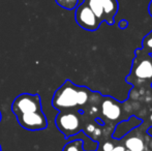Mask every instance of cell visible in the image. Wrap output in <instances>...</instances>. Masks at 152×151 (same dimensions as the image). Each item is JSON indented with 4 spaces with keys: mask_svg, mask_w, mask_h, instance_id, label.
Here are the masks:
<instances>
[{
    "mask_svg": "<svg viewBox=\"0 0 152 151\" xmlns=\"http://www.w3.org/2000/svg\"><path fill=\"white\" fill-rule=\"evenodd\" d=\"M150 121H151V122H152V114L150 115Z\"/></svg>",
    "mask_w": 152,
    "mask_h": 151,
    "instance_id": "cell-22",
    "label": "cell"
},
{
    "mask_svg": "<svg viewBox=\"0 0 152 151\" xmlns=\"http://www.w3.org/2000/svg\"><path fill=\"white\" fill-rule=\"evenodd\" d=\"M124 150H125V147L122 145H119V146H114V148L111 151H124Z\"/></svg>",
    "mask_w": 152,
    "mask_h": 151,
    "instance_id": "cell-18",
    "label": "cell"
},
{
    "mask_svg": "<svg viewBox=\"0 0 152 151\" xmlns=\"http://www.w3.org/2000/svg\"><path fill=\"white\" fill-rule=\"evenodd\" d=\"M39 110H42V99L38 94L22 93L14 99L12 105V111L15 116Z\"/></svg>",
    "mask_w": 152,
    "mask_h": 151,
    "instance_id": "cell-5",
    "label": "cell"
},
{
    "mask_svg": "<svg viewBox=\"0 0 152 151\" xmlns=\"http://www.w3.org/2000/svg\"><path fill=\"white\" fill-rule=\"evenodd\" d=\"M124 151H129V150H128V149H125V150H124Z\"/></svg>",
    "mask_w": 152,
    "mask_h": 151,
    "instance_id": "cell-24",
    "label": "cell"
},
{
    "mask_svg": "<svg viewBox=\"0 0 152 151\" xmlns=\"http://www.w3.org/2000/svg\"><path fill=\"white\" fill-rule=\"evenodd\" d=\"M87 3L93 14L97 17V19L104 22V8H102V0H87Z\"/></svg>",
    "mask_w": 152,
    "mask_h": 151,
    "instance_id": "cell-10",
    "label": "cell"
},
{
    "mask_svg": "<svg viewBox=\"0 0 152 151\" xmlns=\"http://www.w3.org/2000/svg\"><path fill=\"white\" fill-rule=\"evenodd\" d=\"M113 148H114V145L112 143H110V142H106L102 145V151H111Z\"/></svg>",
    "mask_w": 152,
    "mask_h": 151,
    "instance_id": "cell-14",
    "label": "cell"
},
{
    "mask_svg": "<svg viewBox=\"0 0 152 151\" xmlns=\"http://www.w3.org/2000/svg\"><path fill=\"white\" fill-rule=\"evenodd\" d=\"M127 82L132 84H151L152 83V55L143 49L136 51L132 71L127 77Z\"/></svg>",
    "mask_w": 152,
    "mask_h": 151,
    "instance_id": "cell-2",
    "label": "cell"
},
{
    "mask_svg": "<svg viewBox=\"0 0 152 151\" xmlns=\"http://www.w3.org/2000/svg\"><path fill=\"white\" fill-rule=\"evenodd\" d=\"M147 133H148L149 135H150L151 137H152V127H150V128H149L148 131H147Z\"/></svg>",
    "mask_w": 152,
    "mask_h": 151,
    "instance_id": "cell-20",
    "label": "cell"
},
{
    "mask_svg": "<svg viewBox=\"0 0 152 151\" xmlns=\"http://www.w3.org/2000/svg\"><path fill=\"white\" fill-rule=\"evenodd\" d=\"M16 118L19 124L27 131H42V129H46L48 126L47 117L42 110L17 115Z\"/></svg>",
    "mask_w": 152,
    "mask_h": 151,
    "instance_id": "cell-6",
    "label": "cell"
},
{
    "mask_svg": "<svg viewBox=\"0 0 152 151\" xmlns=\"http://www.w3.org/2000/svg\"><path fill=\"white\" fill-rule=\"evenodd\" d=\"M100 110H102V114L109 120H117L121 116L120 104L109 96H106L102 101Z\"/></svg>",
    "mask_w": 152,
    "mask_h": 151,
    "instance_id": "cell-7",
    "label": "cell"
},
{
    "mask_svg": "<svg viewBox=\"0 0 152 151\" xmlns=\"http://www.w3.org/2000/svg\"><path fill=\"white\" fill-rule=\"evenodd\" d=\"M57 4H59L63 8L66 9H72V8L76 7L77 3H78V0H56Z\"/></svg>",
    "mask_w": 152,
    "mask_h": 151,
    "instance_id": "cell-13",
    "label": "cell"
},
{
    "mask_svg": "<svg viewBox=\"0 0 152 151\" xmlns=\"http://www.w3.org/2000/svg\"><path fill=\"white\" fill-rule=\"evenodd\" d=\"M148 12H149V15L152 17V0L150 1V3H149V6H148Z\"/></svg>",
    "mask_w": 152,
    "mask_h": 151,
    "instance_id": "cell-19",
    "label": "cell"
},
{
    "mask_svg": "<svg viewBox=\"0 0 152 151\" xmlns=\"http://www.w3.org/2000/svg\"><path fill=\"white\" fill-rule=\"evenodd\" d=\"M76 22L81 28L88 31H95L99 28L102 21L97 19V17L93 14L90 9L87 0H83L81 4L76 8V14H75Z\"/></svg>",
    "mask_w": 152,
    "mask_h": 151,
    "instance_id": "cell-4",
    "label": "cell"
},
{
    "mask_svg": "<svg viewBox=\"0 0 152 151\" xmlns=\"http://www.w3.org/2000/svg\"><path fill=\"white\" fill-rule=\"evenodd\" d=\"M56 127L63 133L65 139L72 138L81 131V118L78 112L72 110L59 111L55 118Z\"/></svg>",
    "mask_w": 152,
    "mask_h": 151,
    "instance_id": "cell-3",
    "label": "cell"
},
{
    "mask_svg": "<svg viewBox=\"0 0 152 151\" xmlns=\"http://www.w3.org/2000/svg\"><path fill=\"white\" fill-rule=\"evenodd\" d=\"M1 119H2V114H1V112H0V121H1Z\"/></svg>",
    "mask_w": 152,
    "mask_h": 151,
    "instance_id": "cell-21",
    "label": "cell"
},
{
    "mask_svg": "<svg viewBox=\"0 0 152 151\" xmlns=\"http://www.w3.org/2000/svg\"><path fill=\"white\" fill-rule=\"evenodd\" d=\"M93 133L94 136H96V137H99V136L102 135V129H100L99 127L96 126V127H95V129H94L93 133Z\"/></svg>",
    "mask_w": 152,
    "mask_h": 151,
    "instance_id": "cell-17",
    "label": "cell"
},
{
    "mask_svg": "<svg viewBox=\"0 0 152 151\" xmlns=\"http://www.w3.org/2000/svg\"><path fill=\"white\" fill-rule=\"evenodd\" d=\"M104 8V21L109 25L114 24V19L118 12L119 4L117 0H102Z\"/></svg>",
    "mask_w": 152,
    "mask_h": 151,
    "instance_id": "cell-8",
    "label": "cell"
},
{
    "mask_svg": "<svg viewBox=\"0 0 152 151\" xmlns=\"http://www.w3.org/2000/svg\"><path fill=\"white\" fill-rule=\"evenodd\" d=\"M127 26H128L127 20H121L120 22H119V28L120 29H125V28H127Z\"/></svg>",
    "mask_w": 152,
    "mask_h": 151,
    "instance_id": "cell-15",
    "label": "cell"
},
{
    "mask_svg": "<svg viewBox=\"0 0 152 151\" xmlns=\"http://www.w3.org/2000/svg\"><path fill=\"white\" fill-rule=\"evenodd\" d=\"M95 125H93V124H88L87 125V127H86V131H87V133H93V131L95 129Z\"/></svg>",
    "mask_w": 152,
    "mask_h": 151,
    "instance_id": "cell-16",
    "label": "cell"
},
{
    "mask_svg": "<svg viewBox=\"0 0 152 151\" xmlns=\"http://www.w3.org/2000/svg\"><path fill=\"white\" fill-rule=\"evenodd\" d=\"M83 150V142L81 139H76L69 141L65 144L62 151H82Z\"/></svg>",
    "mask_w": 152,
    "mask_h": 151,
    "instance_id": "cell-11",
    "label": "cell"
},
{
    "mask_svg": "<svg viewBox=\"0 0 152 151\" xmlns=\"http://www.w3.org/2000/svg\"><path fill=\"white\" fill-rule=\"evenodd\" d=\"M89 93L90 91L86 87L77 86L72 81L66 80L55 91L52 98V106L58 111L83 107L88 101Z\"/></svg>",
    "mask_w": 152,
    "mask_h": 151,
    "instance_id": "cell-1",
    "label": "cell"
},
{
    "mask_svg": "<svg viewBox=\"0 0 152 151\" xmlns=\"http://www.w3.org/2000/svg\"><path fill=\"white\" fill-rule=\"evenodd\" d=\"M125 147L129 151H143L145 148V144L141 138L130 137L125 141Z\"/></svg>",
    "mask_w": 152,
    "mask_h": 151,
    "instance_id": "cell-9",
    "label": "cell"
},
{
    "mask_svg": "<svg viewBox=\"0 0 152 151\" xmlns=\"http://www.w3.org/2000/svg\"><path fill=\"white\" fill-rule=\"evenodd\" d=\"M142 49L145 51V52H147L150 55H152V30L146 35V36L143 38Z\"/></svg>",
    "mask_w": 152,
    "mask_h": 151,
    "instance_id": "cell-12",
    "label": "cell"
},
{
    "mask_svg": "<svg viewBox=\"0 0 152 151\" xmlns=\"http://www.w3.org/2000/svg\"><path fill=\"white\" fill-rule=\"evenodd\" d=\"M0 151H2V149H1V146H0Z\"/></svg>",
    "mask_w": 152,
    "mask_h": 151,
    "instance_id": "cell-23",
    "label": "cell"
}]
</instances>
